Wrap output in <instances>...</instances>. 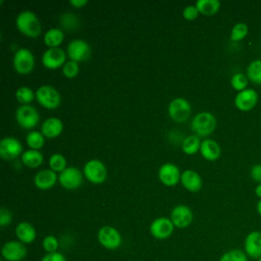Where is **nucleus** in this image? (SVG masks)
<instances>
[{
  "instance_id": "obj_42",
  "label": "nucleus",
  "mask_w": 261,
  "mask_h": 261,
  "mask_svg": "<svg viewBox=\"0 0 261 261\" xmlns=\"http://www.w3.org/2000/svg\"><path fill=\"white\" fill-rule=\"evenodd\" d=\"M69 3H70V5H72L75 8H82L86 4H88V0H70Z\"/></svg>"
},
{
  "instance_id": "obj_7",
  "label": "nucleus",
  "mask_w": 261,
  "mask_h": 261,
  "mask_svg": "<svg viewBox=\"0 0 261 261\" xmlns=\"http://www.w3.org/2000/svg\"><path fill=\"white\" fill-rule=\"evenodd\" d=\"M192 112L191 104L185 98H174L168 105L169 117L175 122L182 123L188 120Z\"/></svg>"
},
{
  "instance_id": "obj_2",
  "label": "nucleus",
  "mask_w": 261,
  "mask_h": 261,
  "mask_svg": "<svg viewBox=\"0 0 261 261\" xmlns=\"http://www.w3.org/2000/svg\"><path fill=\"white\" fill-rule=\"evenodd\" d=\"M191 127L196 136L208 137L216 128V118L210 112H200L192 119Z\"/></svg>"
},
{
  "instance_id": "obj_5",
  "label": "nucleus",
  "mask_w": 261,
  "mask_h": 261,
  "mask_svg": "<svg viewBox=\"0 0 261 261\" xmlns=\"http://www.w3.org/2000/svg\"><path fill=\"white\" fill-rule=\"evenodd\" d=\"M84 175L92 184L99 185L106 180L107 178V169L105 164L98 159L89 160L84 165Z\"/></svg>"
},
{
  "instance_id": "obj_23",
  "label": "nucleus",
  "mask_w": 261,
  "mask_h": 261,
  "mask_svg": "<svg viewBox=\"0 0 261 261\" xmlns=\"http://www.w3.org/2000/svg\"><path fill=\"white\" fill-rule=\"evenodd\" d=\"M201 155L208 161H214L219 158L221 149L219 144L211 139H205L203 142H201L200 147Z\"/></svg>"
},
{
  "instance_id": "obj_13",
  "label": "nucleus",
  "mask_w": 261,
  "mask_h": 261,
  "mask_svg": "<svg viewBox=\"0 0 261 261\" xmlns=\"http://www.w3.org/2000/svg\"><path fill=\"white\" fill-rule=\"evenodd\" d=\"M174 227L170 218L158 217L150 224V232L157 240H165L172 234Z\"/></svg>"
},
{
  "instance_id": "obj_43",
  "label": "nucleus",
  "mask_w": 261,
  "mask_h": 261,
  "mask_svg": "<svg viewBox=\"0 0 261 261\" xmlns=\"http://www.w3.org/2000/svg\"><path fill=\"white\" fill-rule=\"evenodd\" d=\"M255 194H256V196H257L258 198L261 199V184H259V185L256 187V189H255Z\"/></svg>"
},
{
  "instance_id": "obj_22",
  "label": "nucleus",
  "mask_w": 261,
  "mask_h": 261,
  "mask_svg": "<svg viewBox=\"0 0 261 261\" xmlns=\"http://www.w3.org/2000/svg\"><path fill=\"white\" fill-rule=\"evenodd\" d=\"M15 234L19 242L27 244H32L37 237V232L33 224L27 221L19 222L15 227Z\"/></svg>"
},
{
  "instance_id": "obj_33",
  "label": "nucleus",
  "mask_w": 261,
  "mask_h": 261,
  "mask_svg": "<svg viewBox=\"0 0 261 261\" xmlns=\"http://www.w3.org/2000/svg\"><path fill=\"white\" fill-rule=\"evenodd\" d=\"M59 22H60L61 27H62L64 30H67V31L75 30V29L80 25L79 18H77L73 13H70V12L63 13V14L59 17Z\"/></svg>"
},
{
  "instance_id": "obj_30",
  "label": "nucleus",
  "mask_w": 261,
  "mask_h": 261,
  "mask_svg": "<svg viewBox=\"0 0 261 261\" xmlns=\"http://www.w3.org/2000/svg\"><path fill=\"white\" fill-rule=\"evenodd\" d=\"M15 98L22 105H30L36 98V93L29 87H20L15 92Z\"/></svg>"
},
{
  "instance_id": "obj_38",
  "label": "nucleus",
  "mask_w": 261,
  "mask_h": 261,
  "mask_svg": "<svg viewBox=\"0 0 261 261\" xmlns=\"http://www.w3.org/2000/svg\"><path fill=\"white\" fill-rule=\"evenodd\" d=\"M12 221V213L5 207L0 209V225L1 227H5L9 225Z\"/></svg>"
},
{
  "instance_id": "obj_27",
  "label": "nucleus",
  "mask_w": 261,
  "mask_h": 261,
  "mask_svg": "<svg viewBox=\"0 0 261 261\" xmlns=\"http://www.w3.org/2000/svg\"><path fill=\"white\" fill-rule=\"evenodd\" d=\"M200 147H201V142L199 137L196 135H192L185 138L181 143V149L184 153H186L187 155H193L197 153L200 150Z\"/></svg>"
},
{
  "instance_id": "obj_25",
  "label": "nucleus",
  "mask_w": 261,
  "mask_h": 261,
  "mask_svg": "<svg viewBox=\"0 0 261 261\" xmlns=\"http://www.w3.org/2000/svg\"><path fill=\"white\" fill-rule=\"evenodd\" d=\"M64 40V33L62 30L52 28L48 30L44 35V43L49 48H58Z\"/></svg>"
},
{
  "instance_id": "obj_19",
  "label": "nucleus",
  "mask_w": 261,
  "mask_h": 261,
  "mask_svg": "<svg viewBox=\"0 0 261 261\" xmlns=\"http://www.w3.org/2000/svg\"><path fill=\"white\" fill-rule=\"evenodd\" d=\"M57 181V174L51 169H43L38 171L34 177L35 186L40 190H49L55 186Z\"/></svg>"
},
{
  "instance_id": "obj_14",
  "label": "nucleus",
  "mask_w": 261,
  "mask_h": 261,
  "mask_svg": "<svg viewBox=\"0 0 261 261\" xmlns=\"http://www.w3.org/2000/svg\"><path fill=\"white\" fill-rule=\"evenodd\" d=\"M244 252L249 259L258 260L261 258V231H250L244 241Z\"/></svg>"
},
{
  "instance_id": "obj_1",
  "label": "nucleus",
  "mask_w": 261,
  "mask_h": 261,
  "mask_svg": "<svg viewBox=\"0 0 261 261\" xmlns=\"http://www.w3.org/2000/svg\"><path fill=\"white\" fill-rule=\"evenodd\" d=\"M17 30L29 38H37L42 31L41 22L37 15L30 10L20 12L15 19Z\"/></svg>"
},
{
  "instance_id": "obj_21",
  "label": "nucleus",
  "mask_w": 261,
  "mask_h": 261,
  "mask_svg": "<svg viewBox=\"0 0 261 261\" xmlns=\"http://www.w3.org/2000/svg\"><path fill=\"white\" fill-rule=\"evenodd\" d=\"M63 129L62 121L57 117H49L45 119L41 125V133L48 139L58 137Z\"/></svg>"
},
{
  "instance_id": "obj_15",
  "label": "nucleus",
  "mask_w": 261,
  "mask_h": 261,
  "mask_svg": "<svg viewBox=\"0 0 261 261\" xmlns=\"http://www.w3.org/2000/svg\"><path fill=\"white\" fill-rule=\"evenodd\" d=\"M66 54L61 48H49L42 56V63L48 69H57L65 64Z\"/></svg>"
},
{
  "instance_id": "obj_45",
  "label": "nucleus",
  "mask_w": 261,
  "mask_h": 261,
  "mask_svg": "<svg viewBox=\"0 0 261 261\" xmlns=\"http://www.w3.org/2000/svg\"><path fill=\"white\" fill-rule=\"evenodd\" d=\"M256 261H261V258H259L258 260H256Z\"/></svg>"
},
{
  "instance_id": "obj_12",
  "label": "nucleus",
  "mask_w": 261,
  "mask_h": 261,
  "mask_svg": "<svg viewBox=\"0 0 261 261\" xmlns=\"http://www.w3.org/2000/svg\"><path fill=\"white\" fill-rule=\"evenodd\" d=\"M21 143L13 137H5L0 142V156L5 160H13L22 154Z\"/></svg>"
},
{
  "instance_id": "obj_8",
  "label": "nucleus",
  "mask_w": 261,
  "mask_h": 261,
  "mask_svg": "<svg viewBox=\"0 0 261 261\" xmlns=\"http://www.w3.org/2000/svg\"><path fill=\"white\" fill-rule=\"evenodd\" d=\"M13 68L19 74H29L35 66L33 53L27 48L18 49L13 56Z\"/></svg>"
},
{
  "instance_id": "obj_41",
  "label": "nucleus",
  "mask_w": 261,
  "mask_h": 261,
  "mask_svg": "<svg viewBox=\"0 0 261 261\" xmlns=\"http://www.w3.org/2000/svg\"><path fill=\"white\" fill-rule=\"evenodd\" d=\"M252 179L258 184H261V164H255L250 171Z\"/></svg>"
},
{
  "instance_id": "obj_4",
  "label": "nucleus",
  "mask_w": 261,
  "mask_h": 261,
  "mask_svg": "<svg viewBox=\"0 0 261 261\" xmlns=\"http://www.w3.org/2000/svg\"><path fill=\"white\" fill-rule=\"evenodd\" d=\"M15 119L22 128L32 129L38 125L40 114L34 106L21 105L15 110Z\"/></svg>"
},
{
  "instance_id": "obj_31",
  "label": "nucleus",
  "mask_w": 261,
  "mask_h": 261,
  "mask_svg": "<svg viewBox=\"0 0 261 261\" xmlns=\"http://www.w3.org/2000/svg\"><path fill=\"white\" fill-rule=\"evenodd\" d=\"M218 261H249L248 256L241 249H231L224 252Z\"/></svg>"
},
{
  "instance_id": "obj_37",
  "label": "nucleus",
  "mask_w": 261,
  "mask_h": 261,
  "mask_svg": "<svg viewBox=\"0 0 261 261\" xmlns=\"http://www.w3.org/2000/svg\"><path fill=\"white\" fill-rule=\"evenodd\" d=\"M79 71H80V67H79L77 62L72 61V60L66 61L65 64L63 65V67H62L63 75L65 77H68V79H72V77L76 76Z\"/></svg>"
},
{
  "instance_id": "obj_40",
  "label": "nucleus",
  "mask_w": 261,
  "mask_h": 261,
  "mask_svg": "<svg viewBox=\"0 0 261 261\" xmlns=\"http://www.w3.org/2000/svg\"><path fill=\"white\" fill-rule=\"evenodd\" d=\"M41 261H67L65 256L60 252H54V253H47L43 256Z\"/></svg>"
},
{
  "instance_id": "obj_26",
  "label": "nucleus",
  "mask_w": 261,
  "mask_h": 261,
  "mask_svg": "<svg viewBox=\"0 0 261 261\" xmlns=\"http://www.w3.org/2000/svg\"><path fill=\"white\" fill-rule=\"evenodd\" d=\"M199 13L206 16L215 14L220 8V2L218 0H198L195 4Z\"/></svg>"
},
{
  "instance_id": "obj_17",
  "label": "nucleus",
  "mask_w": 261,
  "mask_h": 261,
  "mask_svg": "<svg viewBox=\"0 0 261 261\" xmlns=\"http://www.w3.org/2000/svg\"><path fill=\"white\" fill-rule=\"evenodd\" d=\"M258 102V94L253 89H246L239 92L234 98V105L241 111L253 109Z\"/></svg>"
},
{
  "instance_id": "obj_6",
  "label": "nucleus",
  "mask_w": 261,
  "mask_h": 261,
  "mask_svg": "<svg viewBox=\"0 0 261 261\" xmlns=\"http://www.w3.org/2000/svg\"><path fill=\"white\" fill-rule=\"evenodd\" d=\"M97 238L100 245L107 250H116L122 243L120 232L115 227L110 225L102 226L98 230Z\"/></svg>"
},
{
  "instance_id": "obj_34",
  "label": "nucleus",
  "mask_w": 261,
  "mask_h": 261,
  "mask_svg": "<svg viewBox=\"0 0 261 261\" xmlns=\"http://www.w3.org/2000/svg\"><path fill=\"white\" fill-rule=\"evenodd\" d=\"M248 31V25L245 22L236 23L230 32V40L233 42H239L243 40L247 36Z\"/></svg>"
},
{
  "instance_id": "obj_18",
  "label": "nucleus",
  "mask_w": 261,
  "mask_h": 261,
  "mask_svg": "<svg viewBox=\"0 0 261 261\" xmlns=\"http://www.w3.org/2000/svg\"><path fill=\"white\" fill-rule=\"evenodd\" d=\"M180 175L181 173L179 168L172 163L163 164L158 171V177L160 181L167 187L175 186L180 180Z\"/></svg>"
},
{
  "instance_id": "obj_16",
  "label": "nucleus",
  "mask_w": 261,
  "mask_h": 261,
  "mask_svg": "<svg viewBox=\"0 0 261 261\" xmlns=\"http://www.w3.org/2000/svg\"><path fill=\"white\" fill-rule=\"evenodd\" d=\"M170 220L178 228L189 226L193 220V212L186 205H177L170 212Z\"/></svg>"
},
{
  "instance_id": "obj_10",
  "label": "nucleus",
  "mask_w": 261,
  "mask_h": 261,
  "mask_svg": "<svg viewBox=\"0 0 261 261\" xmlns=\"http://www.w3.org/2000/svg\"><path fill=\"white\" fill-rule=\"evenodd\" d=\"M66 54L72 61H85L88 60L91 56V47L86 41L82 39H75L67 45Z\"/></svg>"
},
{
  "instance_id": "obj_39",
  "label": "nucleus",
  "mask_w": 261,
  "mask_h": 261,
  "mask_svg": "<svg viewBox=\"0 0 261 261\" xmlns=\"http://www.w3.org/2000/svg\"><path fill=\"white\" fill-rule=\"evenodd\" d=\"M199 11L195 5H188L182 11V16L187 20H194L198 17Z\"/></svg>"
},
{
  "instance_id": "obj_32",
  "label": "nucleus",
  "mask_w": 261,
  "mask_h": 261,
  "mask_svg": "<svg viewBox=\"0 0 261 261\" xmlns=\"http://www.w3.org/2000/svg\"><path fill=\"white\" fill-rule=\"evenodd\" d=\"M49 167L54 172H61L66 168V159L62 154L55 153L49 158Z\"/></svg>"
},
{
  "instance_id": "obj_44",
  "label": "nucleus",
  "mask_w": 261,
  "mask_h": 261,
  "mask_svg": "<svg viewBox=\"0 0 261 261\" xmlns=\"http://www.w3.org/2000/svg\"><path fill=\"white\" fill-rule=\"evenodd\" d=\"M256 209H257V212L258 214L261 216V199L257 202V206H256Z\"/></svg>"
},
{
  "instance_id": "obj_35",
  "label": "nucleus",
  "mask_w": 261,
  "mask_h": 261,
  "mask_svg": "<svg viewBox=\"0 0 261 261\" xmlns=\"http://www.w3.org/2000/svg\"><path fill=\"white\" fill-rule=\"evenodd\" d=\"M248 82H249V79L244 73H234L230 79L231 87L238 92H242L246 90L248 86Z\"/></svg>"
},
{
  "instance_id": "obj_3",
  "label": "nucleus",
  "mask_w": 261,
  "mask_h": 261,
  "mask_svg": "<svg viewBox=\"0 0 261 261\" xmlns=\"http://www.w3.org/2000/svg\"><path fill=\"white\" fill-rule=\"evenodd\" d=\"M36 99L38 103L46 109H56L61 103V97L58 91L48 85L41 86L36 91Z\"/></svg>"
},
{
  "instance_id": "obj_28",
  "label": "nucleus",
  "mask_w": 261,
  "mask_h": 261,
  "mask_svg": "<svg viewBox=\"0 0 261 261\" xmlns=\"http://www.w3.org/2000/svg\"><path fill=\"white\" fill-rule=\"evenodd\" d=\"M248 79L256 85H261V59L252 61L247 67Z\"/></svg>"
},
{
  "instance_id": "obj_36",
  "label": "nucleus",
  "mask_w": 261,
  "mask_h": 261,
  "mask_svg": "<svg viewBox=\"0 0 261 261\" xmlns=\"http://www.w3.org/2000/svg\"><path fill=\"white\" fill-rule=\"evenodd\" d=\"M42 246L47 253H54V252H58L57 249L59 247V242L55 236L49 234L43 239Z\"/></svg>"
},
{
  "instance_id": "obj_24",
  "label": "nucleus",
  "mask_w": 261,
  "mask_h": 261,
  "mask_svg": "<svg viewBox=\"0 0 261 261\" xmlns=\"http://www.w3.org/2000/svg\"><path fill=\"white\" fill-rule=\"evenodd\" d=\"M44 157L43 154L38 150H27L21 154V162L30 167V168H37L41 166L43 163Z\"/></svg>"
},
{
  "instance_id": "obj_20",
  "label": "nucleus",
  "mask_w": 261,
  "mask_h": 261,
  "mask_svg": "<svg viewBox=\"0 0 261 261\" xmlns=\"http://www.w3.org/2000/svg\"><path fill=\"white\" fill-rule=\"evenodd\" d=\"M180 182L184 186V188L190 192L200 191L203 185L201 176L192 169H187L181 172Z\"/></svg>"
},
{
  "instance_id": "obj_9",
  "label": "nucleus",
  "mask_w": 261,
  "mask_h": 261,
  "mask_svg": "<svg viewBox=\"0 0 261 261\" xmlns=\"http://www.w3.org/2000/svg\"><path fill=\"white\" fill-rule=\"evenodd\" d=\"M83 173L77 167H66L58 175L59 184L66 190H76L83 184Z\"/></svg>"
},
{
  "instance_id": "obj_29",
  "label": "nucleus",
  "mask_w": 261,
  "mask_h": 261,
  "mask_svg": "<svg viewBox=\"0 0 261 261\" xmlns=\"http://www.w3.org/2000/svg\"><path fill=\"white\" fill-rule=\"evenodd\" d=\"M45 137L41 132L37 130H32L30 132L27 137H25V142L27 145L32 149V150H40L45 143Z\"/></svg>"
},
{
  "instance_id": "obj_11",
  "label": "nucleus",
  "mask_w": 261,
  "mask_h": 261,
  "mask_svg": "<svg viewBox=\"0 0 261 261\" xmlns=\"http://www.w3.org/2000/svg\"><path fill=\"white\" fill-rule=\"evenodd\" d=\"M1 254L6 261H21L27 256V247L18 240L8 241L3 245Z\"/></svg>"
}]
</instances>
